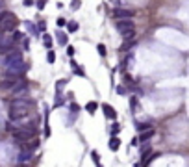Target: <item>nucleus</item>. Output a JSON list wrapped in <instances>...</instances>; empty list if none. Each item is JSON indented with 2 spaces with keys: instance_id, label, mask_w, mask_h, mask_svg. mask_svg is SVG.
Returning a JSON list of instances; mask_svg holds the SVG:
<instances>
[{
  "instance_id": "nucleus-28",
  "label": "nucleus",
  "mask_w": 189,
  "mask_h": 167,
  "mask_svg": "<svg viewBox=\"0 0 189 167\" xmlns=\"http://www.w3.org/2000/svg\"><path fill=\"white\" fill-rule=\"evenodd\" d=\"M4 9V0H0V11Z\"/></svg>"
},
{
  "instance_id": "nucleus-21",
  "label": "nucleus",
  "mask_w": 189,
  "mask_h": 167,
  "mask_svg": "<svg viewBox=\"0 0 189 167\" xmlns=\"http://www.w3.org/2000/svg\"><path fill=\"white\" fill-rule=\"evenodd\" d=\"M130 108H132V110H135V108H137V99H135V97H132V102H130Z\"/></svg>"
},
{
  "instance_id": "nucleus-6",
  "label": "nucleus",
  "mask_w": 189,
  "mask_h": 167,
  "mask_svg": "<svg viewBox=\"0 0 189 167\" xmlns=\"http://www.w3.org/2000/svg\"><path fill=\"white\" fill-rule=\"evenodd\" d=\"M26 91H28V84L24 82L22 78H21V80H17V82H15V85H13V89H11V93H13L17 99H19L21 95H24Z\"/></svg>"
},
{
  "instance_id": "nucleus-16",
  "label": "nucleus",
  "mask_w": 189,
  "mask_h": 167,
  "mask_svg": "<svg viewBox=\"0 0 189 167\" xmlns=\"http://www.w3.org/2000/svg\"><path fill=\"white\" fill-rule=\"evenodd\" d=\"M119 130H121V126L117 125V123H113V125H111V130H109V132H111V136H117V134H119Z\"/></svg>"
},
{
  "instance_id": "nucleus-19",
  "label": "nucleus",
  "mask_w": 189,
  "mask_h": 167,
  "mask_svg": "<svg viewBox=\"0 0 189 167\" xmlns=\"http://www.w3.org/2000/svg\"><path fill=\"white\" fill-rule=\"evenodd\" d=\"M148 128H152L148 123H139V125H137V130H141V132H145V130H148Z\"/></svg>"
},
{
  "instance_id": "nucleus-7",
  "label": "nucleus",
  "mask_w": 189,
  "mask_h": 167,
  "mask_svg": "<svg viewBox=\"0 0 189 167\" xmlns=\"http://www.w3.org/2000/svg\"><path fill=\"white\" fill-rule=\"evenodd\" d=\"M132 11L130 9H124V8H115L113 9V17L117 19V21H123V19H132Z\"/></svg>"
},
{
  "instance_id": "nucleus-8",
  "label": "nucleus",
  "mask_w": 189,
  "mask_h": 167,
  "mask_svg": "<svg viewBox=\"0 0 189 167\" xmlns=\"http://www.w3.org/2000/svg\"><path fill=\"white\" fill-rule=\"evenodd\" d=\"M32 156H34V150L22 148L21 152H19V156H17V162H19V164H28V162L32 160Z\"/></svg>"
},
{
  "instance_id": "nucleus-11",
  "label": "nucleus",
  "mask_w": 189,
  "mask_h": 167,
  "mask_svg": "<svg viewBox=\"0 0 189 167\" xmlns=\"http://www.w3.org/2000/svg\"><path fill=\"white\" fill-rule=\"evenodd\" d=\"M152 136H154V128H148V130H145V132H141L139 141H147V139H150Z\"/></svg>"
},
{
  "instance_id": "nucleus-17",
  "label": "nucleus",
  "mask_w": 189,
  "mask_h": 167,
  "mask_svg": "<svg viewBox=\"0 0 189 167\" xmlns=\"http://www.w3.org/2000/svg\"><path fill=\"white\" fill-rule=\"evenodd\" d=\"M65 80H60V82L56 84V93H63V85H65Z\"/></svg>"
},
{
  "instance_id": "nucleus-9",
  "label": "nucleus",
  "mask_w": 189,
  "mask_h": 167,
  "mask_svg": "<svg viewBox=\"0 0 189 167\" xmlns=\"http://www.w3.org/2000/svg\"><path fill=\"white\" fill-rule=\"evenodd\" d=\"M102 111H104V115L108 117V119H111V121L117 119V111H115L109 104H102Z\"/></svg>"
},
{
  "instance_id": "nucleus-25",
  "label": "nucleus",
  "mask_w": 189,
  "mask_h": 167,
  "mask_svg": "<svg viewBox=\"0 0 189 167\" xmlns=\"http://www.w3.org/2000/svg\"><path fill=\"white\" fill-rule=\"evenodd\" d=\"M117 93H119V95H124V93H126L124 87H117Z\"/></svg>"
},
{
  "instance_id": "nucleus-27",
  "label": "nucleus",
  "mask_w": 189,
  "mask_h": 167,
  "mask_svg": "<svg viewBox=\"0 0 189 167\" xmlns=\"http://www.w3.org/2000/svg\"><path fill=\"white\" fill-rule=\"evenodd\" d=\"M34 4V0H24V6H32Z\"/></svg>"
},
{
  "instance_id": "nucleus-23",
  "label": "nucleus",
  "mask_w": 189,
  "mask_h": 167,
  "mask_svg": "<svg viewBox=\"0 0 189 167\" xmlns=\"http://www.w3.org/2000/svg\"><path fill=\"white\" fill-rule=\"evenodd\" d=\"M45 4H46L45 0H39V2H37V8H39V9H43V8H45Z\"/></svg>"
},
{
  "instance_id": "nucleus-24",
  "label": "nucleus",
  "mask_w": 189,
  "mask_h": 167,
  "mask_svg": "<svg viewBox=\"0 0 189 167\" xmlns=\"http://www.w3.org/2000/svg\"><path fill=\"white\" fill-rule=\"evenodd\" d=\"M80 8V0H74V4H72V9H78Z\"/></svg>"
},
{
  "instance_id": "nucleus-12",
  "label": "nucleus",
  "mask_w": 189,
  "mask_h": 167,
  "mask_svg": "<svg viewBox=\"0 0 189 167\" xmlns=\"http://www.w3.org/2000/svg\"><path fill=\"white\" fill-rule=\"evenodd\" d=\"M85 108H87V111H89V113H95V111L98 110V102L91 100V102H87V106H85Z\"/></svg>"
},
{
  "instance_id": "nucleus-4",
  "label": "nucleus",
  "mask_w": 189,
  "mask_h": 167,
  "mask_svg": "<svg viewBox=\"0 0 189 167\" xmlns=\"http://www.w3.org/2000/svg\"><path fill=\"white\" fill-rule=\"evenodd\" d=\"M17 24H19V19H17L11 11H6L4 17H2V21H0V32L9 34V32H13V30L17 28Z\"/></svg>"
},
{
  "instance_id": "nucleus-30",
  "label": "nucleus",
  "mask_w": 189,
  "mask_h": 167,
  "mask_svg": "<svg viewBox=\"0 0 189 167\" xmlns=\"http://www.w3.org/2000/svg\"><path fill=\"white\" fill-rule=\"evenodd\" d=\"M113 2H119V0H113Z\"/></svg>"
},
{
  "instance_id": "nucleus-29",
  "label": "nucleus",
  "mask_w": 189,
  "mask_h": 167,
  "mask_svg": "<svg viewBox=\"0 0 189 167\" xmlns=\"http://www.w3.org/2000/svg\"><path fill=\"white\" fill-rule=\"evenodd\" d=\"M15 167H28L26 164H19V165H15Z\"/></svg>"
},
{
  "instance_id": "nucleus-22",
  "label": "nucleus",
  "mask_w": 189,
  "mask_h": 167,
  "mask_svg": "<svg viewBox=\"0 0 189 167\" xmlns=\"http://www.w3.org/2000/svg\"><path fill=\"white\" fill-rule=\"evenodd\" d=\"M67 54L72 58V56H74V48H72V46H67Z\"/></svg>"
},
{
  "instance_id": "nucleus-18",
  "label": "nucleus",
  "mask_w": 189,
  "mask_h": 167,
  "mask_svg": "<svg viewBox=\"0 0 189 167\" xmlns=\"http://www.w3.org/2000/svg\"><path fill=\"white\" fill-rule=\"evenodd\" d=\"M46 60H48V63H54V62H56V54H54L52 50H48V54H46Z\"/></svg>"
},
{
  "instance_id": "nucleus-26",
  "label": "nucleus",
  "mask_w": 189,
  "mask_h": 167,
  "mask_svg": "<svg viewBox=\"0 0 189 167\" xmlns=\"http://www.w3.org/2000/svg\"><path fill=\"white\" fill-rule=\"evenodd\" d=\"M67 22H65V19H58V26H65Z\"/></svg>"
},
{
  "instance_id": "nucleus-14",
  "label": "nucleus",
  "mask_w": 189,
  "mask_h": 167,
  "mask_svg": "<svg viewBox=\"0 0 189 167\" xmlns=\"http://www.w3.org/2000/svg\"><path fill=\"white\" fill-rule=\"evenodd\" d=\"M56 35H58V41H60V45H67V35L63 34L61 30H58V34H56Z\"/></svg>"
},
{
  "instance_id": "nucleus-15",
  "label": "nucleus",
  "mask_w": 189,
  "mask_h": 167,
  "mask_svg": "<svg viewBox=\"0 0 189 167\" xmlns=\"http://www.w3.org/2000/svg\"><path fill=\"white\" fill-rule=\"evenodd\" d=\"M67 30H69V32H76V30H78V22H74V21L67 22Z\"/></svg>"
},
{
  "instance_id": "nucleus-10",
  "label": "nucleus",
  "mask_w": 189,
  "mask_h": 167,
  "mask_svg": "<svg viewBox=\"0 0 189 167\" xmlns=\"http://www.w3.org/2000/svg\"><path fill=\"white\" fill-rule=\"evenodd\" d=\"M108 147H109L111 150H117V148L121 147V139H119L117 136H111V139H109V143H108Z\"/></svg>"
},
{
  "instance_id": "nucleus-20",
  "label": "nucleus",
  "mask_w": 189,
  "mask_h": 167,
  "mask_svg": "<svg viewBox=\"0 0 189 167\" xmlns=\"http://www.w3.org/2000/svg\"><path fill=\"white\" fill-rule=\"evenodd\" d=\"M97 50H98V54H100V56H106V46H104V45H98V46H97Z\"/></svg>"
},
{
  "instance_id": "nucleus-5",
  "label": "nucleus",
  "mask_w": 189,
  "mask_h": 167,
  "mask_svg": "<svg viewBox=\"0 0 189 167\" xmlns=\"http://www.w3.org/2000/svg\"><path fill=\"white\" fill-rule=\"evenodd\" d=\"M117 30H119V34H121V35H124L126 32L135 30V24H134L132 19H123V21H117Z\"/></svg>"
},
{
  "instance_id": "nucleus-13",
  "label": "nucleus",
  "mask_w": 189,
  "mask_h": 167,
  "mask_svg": "<svg viewBox=\"0 0 189 167\" xmlns=\"http://www.w3.org/2000/svg\"><path fill=\"white\" fill-rule=\"evenodd\" d=\"M43 43H45V46H46L48 50L52 48V37H50L48 34H45V35H43Z\"/></svg>"
},
{
  "instance_id": "nucleus-1",
  "label": "nucleus",
  "mask_w": 189,
  "mask_h": 167,
  "mask_svg": "<svg viewBox=\"0 0 189 167\" xmlns=\"http://www.w3.org/2000/svg\"><path fill=\"white\" fill-rule=\"evenodd\" d=\"M2 65L6 67V71L8 73H13V74H21L26 71V63H24V58H22V54L15 48V50H11L9 54H6L4 56V60H2Z\"/></svg>"
},
{
  "instance_id": "nucleus-2",
  "label": "nucleus",
  "mask_w": 189,
  "mask_h": 167,
  "mask_svg": "<svg viewBox=\"0 0 189 167\" xmlns=\"http://www.w3.org/2000/svg\"><path fill=\"white\" fill-rule=\"evenodd\" d=\"M30 108H32V102H30V100H26V99H15V100L9 104V110H8L9 119H11V121H19L22 117H28Z\"/></svg>"
},
{
  "instance_id": "nucleus-3",
  "label": "nucleus",
  "mask_w": 189,
  "mask_h": 167,
  "mask_svg": "<svg viewBox=\"0 0 189 167\" xmlns=\"http://www.w3.org/2000/svg\"><path fill=\"white\" fill-rule=\"evenodd\" d=\"M11 134L21 143H28V141L35 139V128L34 126H11Z\"/></svg>"
}]
</instances>
